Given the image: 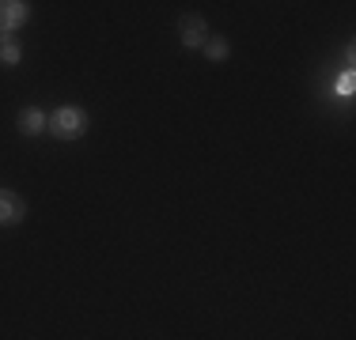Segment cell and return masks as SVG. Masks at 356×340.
Returning <instances> with one entry per match:
<instances>
[{
  "mask_svg": "<svg viewBox=\"0 0 356 340\" xmlns=\"http://www.w3.org/2000/svg\"><path fill=\"white\" fill-rule=\"evenodd\" d=\"M15 125H19L23 136H38V133H46V114H42L38 106H23L19 117H15Z\"/></svg>",
  "mask_w": 356,
  "mask_h": 340,
  "instance_id": "5b68a950",
  "label": "cell"
},
{
  "mask_svg": "<svg viewBox=\"0 0 356 340\" xmlns=\"http://www.w3.org/2000/svg\"><path fill=\"white\" fill-rule=\"evenodd\" d=\"M178 38H182L186 49H201L209 42V23L201 15H182L178 19Z\"/></svg>",
  "mask_w": 356,
  "mask_h": 340,
  "instance_id": "7a4b0ae2",
  "label": "cell"
},
{
  "mask_svg": "<svg viewBox=\"0 0 356 340\" xmlns=\"http://www.w3.org/2000/svg\"><path fill=\"white\" fill-rule=\"evenodd\" d=\"M46 129L57 136V140H80L88 133V110L80 106H57L54 114L46 117Z\"/></svg>",
  "mask_w": 356,
  "mask_h": 340,
  "instance_id": "6da1fadb",
  "label": "cell"
},
{
  "mask_svg": "<svg viewBox=\"0 0 356 340\" xmlns=\"http://www.w3.org/2000/svg\"><path fill=\"white\" fill-rule=\"evenodd\" d=\"M334 95H337V99H353V95H356V72H349V68H345V72L337 76V80H334Z\"/></svg>",
  "mask_w": 356,
  "mask_h": 340,
  "instance_id": "ba28073f",
  "label": "cell"
},
{
  "mask_svg": "<svg viewBox=\"0 0 356 340\" xmlns=\"http://www.w3.org/2000/svg\"><path fill=\"white\" fill-rule=\"evenodd\" d=\"M31 19V4L27 0H0V34L19 31Z\"/></svg>",
  "mask_w": 356,
  "mask_h": 340,
  "instance_id": "3957f363",
  "label": "cell"
},
{
  "mask_svg": "<svg viewBox=\"0 0 356 340\" xmlns=\"http://www.w3.org/2000/svg\"><path fill=\"white\" fill-rule=\"evenodd\" d=\"M201 49H205V57H209V61H227V53H232L227 38H220V34H209V42H205Z\"/></svg>",
  "mask_w": 356,
  "mask_h": 340,
  "instance_id": "52a82bcc",
  "label": "cell"
},
{
  "mask_svg": "<svg viewBox=\"0 0 356 340\" xmlns=\"http://www.w3.org/2000/svg\"><path fill=\"white\" fill-rule=\"evenodd\" d=\"M23 216H27V204H23L19 193L0 189V223H4V227H15Z\"/></svg>",
  "mask_w": 356,
  "mask_h": 340,
  "instance_id": "277c9868",
  "label": "cell"
},
{
  "mask_svg": "<svg viewBox=\"0 0 356 340\" xmlns=\"http://www.w3.org/2000/svg\"><path fill=\"white\" fill-rule=\"evenodd\" d=\"M19 61H23V49H19V42H15V38H8V34H4V38H0V65L15 68Z\"/></svg>",
  "mask_w": 356,
  "mask_h": 340,
  "instance_id": "8992f818",
  "label": "cell"
}]
</instances>
